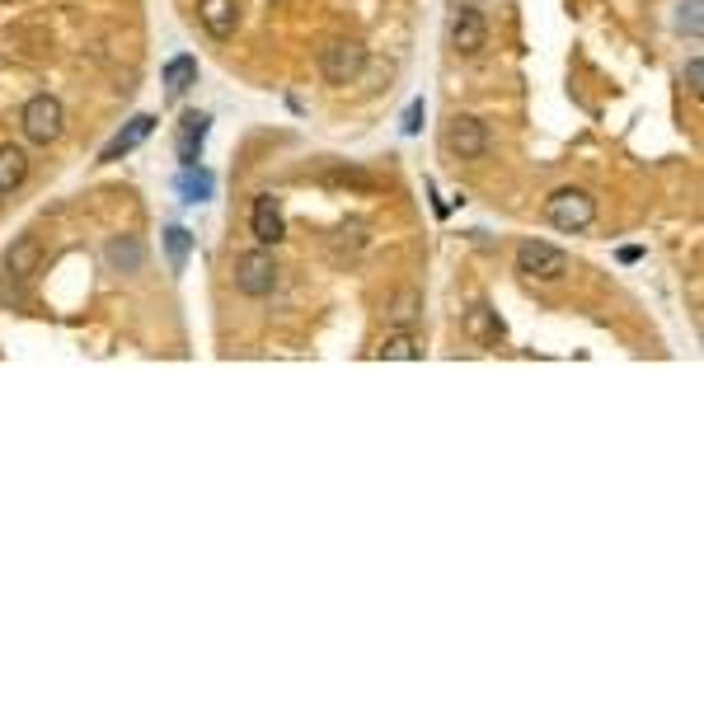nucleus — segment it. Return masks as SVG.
Masks as SVG:
<instances>
[{
  "instance_id": "f257e3e1",
  "label": "nucleus",
  "mask_w": 704,
  "mask_h": 704,
  "mask_svg": "<svg viewBox=\"0 0 704 704\" xmlns=\"http://www.w3.org/2000/svg\"><path fill=\"white\" fill-rule=\"evenodd\" d=\"M545 221L554 230H564V235H578L597 221V198L587 193V188H559L545 198Z\"/></svg>"
},
{
  "instance_id": "f03ea898",
  "label": "nucleus",
  "mask_w": 704,
  "mask_h": 704,
  "mask_svg": "<svg viewBox=\"0 0 704 704\" xmlns=\"http://www.w3.org/2000/svg\"><path fill=\"white\" fill-rule=\"evenodd\" d=\"M19 127H24V137L33 146H52V141H62L66 132V108L57 94H33L24 113H19Z\"/></svg>"
},
{
  "instance_id": "7ed1b4c3",
  "label": "nucleus",
  "mask_w": 704,
  "mask_h": 704,
  "mask_svg": "<svg viewBox=\"0 0 704 704\" xmlns=\"http://www.w3.org/2000/svg\"><path fill=\"white\" fill-rule=\"evenodd\" d=\"M517 273L531 277V282H559V277H568V254L559 245H545V240H521Z\"/></svg>"
},
{
  "instance_id": "20e7f679",
  "label": "nucleus",
  "mask_w": 704,
  "mask_h": 704,
  "mask_svg": "<svg viewBox=\"0 0 704 704\" xmlns=\"http://www.w3.org/2000/svg\"><path fill=\"white\" fill-rule=\"evenodd\" d=\"M362 71H367V47L357 43V38H334L320 52V76L329 85H352Z\"/></svg>"
},
{
  "instance_id": "39448f33",
  "label": "nucleus",
  "mask_w": 704,
  "mask_h": 704,
  "mask_svg": "<svg viewBox=\"0 0 704 704\" xmlns=\"http://www.w3.org/2000/svg\"><path fill=\"white\" fill-rule=\"evenodd\" d=\"M273 287H277V259L263 245L235 259V291H240V296H254V301H259V296H273Z\"/></svg>"
},
{
  "instance_id": "423d86ee",
  "label": "nucleus",
  "mask_w": 704,
  "mask_h": 704,
  "mask_svg": "<svg viewBox=\"0 0 704 704\" xmlns=\"http://www.w3.org/2000/svg\"><path fill=\"white\" fill-rule=\"evenodd\" d=\"M446 43H451V52H460V57H479V52L489 47V24H484V15H479L475 5H456V10H451V19H446Z\"/></svg>"
},
{
  "instance_id": "0eeeda50",
  "label": "nucleus",
  "mask_w": 704,
  "mask_h": 704,
  "mask_svg": "<svg viewBox=\"0 0 704 704\" xmlns=\"http://www.w3.org/2000/svg\"><path fill=\"white\" fill-rule=\"evenodd\" d=\"M442 146L456 155V160H479V155L489 151V127H484V118H475V113H456L442 132Z\"/></svg>"
},
{
  "instance_id": "6e6552de",
  "label": "nucleus",
  "mask_w": 704,
  "mask_h": 704,
  "mask_svg": "<svg viewBox=\"0 0 704 704\" xmlns=\"http://www.w3.org/2000/svg\"><path fill=\"white\" fill-rule=\"evenodd\" d=\"M249 230H254V240H259L263 249L282 245V235H287V216H282V207H277L273 193H259V198H254V207H249Z\"/></svg>"
},
{
  "instance_id": "1a4fd4ad",
  "label": "nucleus",
  "mask_w": 704,
  "mask_h": 704,
  "mask_svg": "<svg viewBox=\"0 0 704 704\" xmlns=\"http://www.w3.org/2000/svg\"><path fill=\"white\" fill-rule=\"evenodd\" d=\"M198 24L212 33L216 43H226L240 29V5L235 0H198Z\"/></svg>"
},
{
  "instance_id": "9d476101",
  "label": "nucleus",
  "mask_w": 704,
  "mask_h": 704,
  "mask_svg": "<svg viewBox=\"0 0 704 704\" xmlns=\"http://www.w3.org/2000/svg\"><path fill=\"white\" fill-rule=\"evenodd\" d=\"M207 132H212V118L207 113H184V123H179V132H174V151H179V165H198L202 160V141H207Z\"/></svg>"
},
{
  "instance_id": "9b49d317",
  "label": "nucleus",
  "mask_w": 704,
  "mask_h": 704,
  "mask_svg": "<svg viewBox=\"0 0 704 704\" xmlns=\"http://www.w3.org/2000/svg\"><path fill=\"white\" fill-rule=\"evenodd\" d=\"M104 263L113 268V273H141L146 268V245H141L137 235H108L104 245Z\"/></svg>"
},
{
  "instance_id": "f8f14e48",
  "label": "nucleus",
  "mask_w": 704,
  "mask_h": 704,
  "mask_svg": "<svg viewBox=\"0 0 704 704\" xmlns=\"http://www.w3.org/2000/svg\"><path fill=\"white\" fill-rule=\"evenodd\" d=\"M460 329H465V338H470V343H479V348H493V343H503V334H507L503 320H498V310H489L484 301L465 310Z\"/></svg>"
},
{
  "instance_id": "ddd939ff",
  "label": "nucleus",
  "mask_w": 704,
  "mask_h": 704,
  "mask_svg": "<svg viewBox=\"0 0 704 704\" xmlns=\"http://www.w3.org/2000/svg\"><path fill=\"white\" fill-rule=\"evenodd\" d=\"M151 132H155V118H151V113H137V118H132V123H127L123 132H118V137L108 141L104 151H99V165H113V160H123V155H132V151H137V146H141V141L151 137Z\"/></svg>"
},
{
  "instance_id": "4468645a",
  "label": "nucleus",
  "mask_w": 704,
  "mask_h": 704,
  "mask_svg": "<svg viewBox=\"0 0 704 704\" xmlns=\"http://www.w3.org/2000/svg\"><path fill=\"white\" fill-rule=\"evenodd\" d=\"M38 263H43V245H38V235H19L15 245L5 249V273L24 282V277L38 273Z\"/></svg>"
},
{
  "instance_id": "2eb2a0df",
  "label": "nucleus",
  "mask_w": 704,
  "mask_h": 704,
  "mask_svg": "<svg viewBox=\"0 0 704 704\" xmlns=\"http://www.w3.org/2000/svg\"><path fill=\"white\" fill-rule=\"evenodd\" d=\"M160 80H165V94H169V99H184V94L198 85V57H188V52L169 57L165 71H160Z\"/></svg>"
},
{
  "instance_id": "dca6fc26",
  "label": "nucleus",
  "mask_w": 704,
  "mask_h": 704,
  "mask_svg": "<svg viewBox=\"0 0 704 704\" xmlns=\"http://www.w3.org/2000/svg\"><path fill=\"white\" fill-rule=\"evenodd\" d=\"M418 315H423V291L418 287H399L390 296V306H385V320L395 324V329H414Z\"/></svg>"
},
{
  "instance_id": "f3484780",
  "label": "nucleus",
  "mask_w": 704,
  "mask_h": 704,
  "mask_svg": "<svg viewBox=\"0 0 704 704\" xmlns=\"http://www.w3.org/2000/svg\"><path fill=\"white\" fill-rule=\"evenodd\" d=\"M376 357H381V362H418V357H423V343H418L414 329H395V334L381 338Z\"/></svg>"
},
{
  "instance_id": "a211bd4d",
  "label": "nucleus",
  "mask_w": 704,
  "mask_h": 704,
  "mask_svg": "<svg viewBox=\"0 0 704 704\" xmlns=\"http://www.w3.org/2000/svg\"><path fill=\"white\" fill-rule=\"evenodd\" d=\"M29 179V155L24 146H0V193H15Z\"/></svg>"
},
{
  "instance_id": "6ab92c4d",
  "label": "nucleus",
  "mask_w": 704,
  "mask_h": 704,
  "mask_svg": "<svg viewBox=\"0 0 704 704\" xmlns=\"http://www.w3.org/2000/svg\"><path fill=\"white\" fill-rule=\"evenodd\" d=\"M165 254H169V268H174V273H184L188 254H193V235H188L184 226H169L165 230Z\"/></svg>"
},
{
  "instance_id": "aec40b11",
  "label": "nucleus",
  "mask_w": 704,
  "mask_h": 704,
  "mask_svg": "<svg viewBox=\"0 0 704 704\" xmlns=\"http://www.w3.org/2000/svg\"><path fill=\"white\" fill-rule=\"evenodd\" d=\"M179 188H184L188 193V202H207L212 198V174H207V169H198V165H188L184 169V179H179Z\"/></svg>"
},
{
  "instance_id": "412c9836",
  "label": "nucleus",
  "mask_w": 704,
  "mask_h": 704,
  "mask_svg": "<svg viewBox=\"0 0 704 704\" xmlns=\"http://www.w3.org/2000/svg\"><path fill=\"white\" fill-rule=\"evenodd\" d=\"M704 0H681V15H676V29L690 33V38H700L704 33Z\"/></svg>"
},
{
  "instance_id": "4be33fe9",
  "label": "nucleus",
  "mask_w": 704,
  "mask_h": 704,
  "mask_svg": "<svg viewBox=\"0 0 704 704\" xmlns=\"http://www.w3.org/2000/svg\"><path fill=\"white\" fill-rule=\"evenodd\" d=\"M681 80H686V90L700 99V94H704V62H700V57H690L686 71H681Z\"/></svg>"
},
{
  "instance_id": "5701e85b",
  "label": "nucleus",
  "mask_w": 704,
  "mask_h": 704,
  "mask_svg": "<svg viewBox=\"0 0 704 704\" xmlns=\"http://www.w3.org/2000/svg\"><path fill=\"white\" fill-rule=\"evenodd\" d=\"M418 127H423V99H414L404 113V137H418Z\"/></svg>"
}]
</instances>
